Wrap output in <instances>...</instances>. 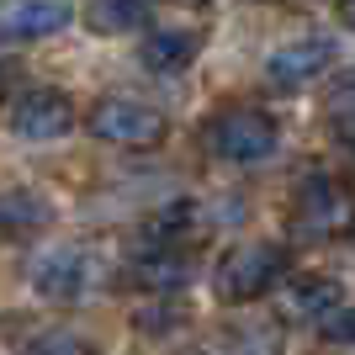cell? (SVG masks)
I'll return each mask as SVG.
<instances>
[{"instance_id":"2e32d148","label":"cell","mask_w":355,"mask_h":355,"mask_svg":"<svg viewBox=\"0 0 355 355\" xmlns=\"http://www.w3.org/2000/svg\"><path fill=\"white\" fill-rule=\"evenodd\" d=\"M318 334H324L329 345H355V308H340V313H329L324 324H318Z\"/></svg>"},{"instance_id":"8992f818","label":"cell","mask_w":355,"mask_h":355,"mask_svg":"<svg viewBox=\"0 0 355 355\" xmlns=\"http://www.w3.org/2000/svg\"><path fill=\"white\" fill-rule=\"evenodd\" d=\"M74 128V106L64 90H27L21 101L11 106V133L27 138V144H53Z\"/></svg>"},{"instance_id":"7c38bea8","label":"cell","mask_w":355,"mask_h":355,"mask_svg":"<svg viewBox=\"0 0 355 355\" xmlns=\"http://www.w3.org/2000/svg\"><path fill=\"white\" fill-rule=\"evenodd\" d=\"M53 223V202L37 191H0V239H27Z\"/></svg>"},{"instance_id":"6da1fadb","label":"cell","mask_w":355,"mask_h":355,"mask_svg":"<svg viewBox=\"0 0 355 355\" xmlns=\"http://www.w3.org/2000/svg\"><path fill=\"white\" fill-rule=\"evenodd\" d=\"M21 276L43 302H85L112 282V266L90 244H43L27 254Z\"/></svg>"},{"instance_id":"4fadbf2b","label":"cell","mask_w":355,"mask_h":355,"mask_svg":"<svg viewBox=\"0 0 355 355\" xmlns=\"http://www.w3.org/2000/svg\"><path fill=\"white\" fill-rule=\"evenodd\" d=\"M144 292H154V297H170V292H180V286L191 282V266L180 260V254H170V250H154V254H144L133 270H128Z\"/></svg>"},{"instance_id":"7a4b0ae2","label":"cell","mask_w":355,"mask_h":355,"mask_svg":"<svg viewBox=\"0 0 355 355\" xmlns=\"http://www.w3.org/2000/svg\"><path fill=\"white\" fill-rule=\"evenodd\" d=\"M286 270H292V254L282 244H239L218 260L212 292H218V302H254V297L276 292L286 282Z\"/></svg>"},{"instance_id":"d6986e66","label":"cell","mask_w":355,"mask_h":355,"mask_svg":"<svg viewBox=\"0 0 355 355\" xmlns=\"http://www.w3.org/2000/svg\"><path fill=\"white\" fill-rule=\"evenodd\" d=\"M11 74H16L11 64H0V101H6V90H11Z\"/></svg>"},{"instance_id":"ba28073f","label":"cell","mask_w":355,"mask_h":355,"mask_svg":"<svg viewBox=\"0 0 355 355\" xmlns=\"http://www.w3.org/2000/svg\"><path fill=\"white\" fill-rule=\"evenodd\" d=\"M69 0H16L0 11V43H37L69 27Z\"/></svg>"},{"instance_id":"30bf717a","label":"cell","mask_w":355,"mask_h":355,"mask_svg":"<svg viewBox=\"0 0 355 355\" xmlns=\"http://www.w3.org/2000/svg\"><path fill=\"white\" fill-rule=\"evenodd\" d=\"M202 53V32L191 27H170V32H148L144 48H138V59H144V69L154 74H180L186 64Z\"/></svg>"},{"instance_id":"5bb4252c","label":"cell","mask_w":355,"mask_h":355,"mask_svg":"<svg viewBox=\"0 0 355 355\" xmlns=\"http://www.w3.org/2000/svg\"><path fill=\"white\" fill-rule=\"evenodd\" d=\"M329 117H334V128L345 138H355V69L329 85Z\"/></svg>"},{"instance_id":"ac0fdd59","label":"cell","mask_w":355,"mask_h":355,"mask_svg":"<svg viewBox=\"0 0 355 355\" xmlns=\"http://www.w3.org/2000/svg\"><path fill=\"white\" fill-rule=\"evenodd\" d=\"M340 21H345V27L355 32V0H340Z\"/></svg>"},{"instance_id":"277c9868","label":"cell","mask_w":355,"mask_h":355,"mask_svg":"<svg viewBox=\"0 0 355 355\" xmlns=\"http://www.w3.org/2000/svg\"><path fill=\"white\" fill-rule=\"evenodd\" d=\"M85 128L101 144H117V148H148L164 138V117L148 101H138V96H101L90 106Z\"/></svg>"},{"instance_id":"8fae6325","label":"cell","mask_w":355,"mask_h":355,"mask_svg":"<svg viewBox=\"0 0 355 355\" xmlns=\"http://www.w3.org/2000/svg\"><path fill=\"white\" fill-rule=\"evenodd\" d=\"M154 21V0H90L85 27L96 37H122V32H144Z\"/></svg>"},{"instance_id":"3957f363","label":"cell","mask_w":355,"mask_h":355,"mask_svg":"<svg viewBox=\"0 0 355 355\" xmlns=\"http://www.w3.org/2000/svg\"><path fill=\"white\" fill-rule=\"evenodd\" d=\"M282 133L260 106H228L207 122V154L223 164H260L276 154Z\"/></svg>"},{"instance_id":"9a60e30c","label":"cell","mask_w":355,"mask_h":355,"mask_svg":"<svg viewBox=\"0 0 355 355\" xmlns=\"http://www.w3.org/2000/svg\"><path fill=\"white\" fill-rule=\"evenodd\" d=\"M27 355H96V350L80 334H69V329H43V334L27 340Z\"/></svg>"},{"instance_id":"52a82bcc","label":"cell","mask_w":355,"mask_h":355,"mask_svg":"<svg viewBox=\"0 0 355 355\" xmlns=\"http://www.w3.org/2000/svg\"><path fill=\"white\" fill-rule=\"evenodd\" d=\"M329 64H334V37H302V43H286L266 59V85L270 90H302L313 80H324Z\"/></svg>"},{"instance_id":"9c48e42d","label":"cell","mask_w":355,"mask_h":355,"mask_svg":"<svg viewBox=\"0 0 355 355\" xmlns=\"http://www.w3.org/2000/svg\"><path fill=\"white\" fill-rule=\"evenodd\" d=\"M345 286L334 276H297V282H282V318L292 324H324L329 313H340Z\"/></svg>"},{"instance_id":"5b68a950","label":"cell","mask_w":355,"mask_h":355,"mask_svg":"<svg viewBox=\"0 0 355 355\" xmlns=\"http://www.w3.org/2000/svg\"><path fill=\"white\" fill-rule=\"evenodd\" d=\"M292 228L302 239H334L355 228V202L340 180L329 175H308L297 186V207H292Z\"/></svg>"},{"instance_id":"e0dca14e","label":"cell","mask_w":355,"mask_h":355,"mask_svg":"<svg viewBox=\"0 0 355 355\" xmlns=\"http://www.w3.org/2000/svg\"><path fill=\"white\" fill-rule=\"evenodd\" d=\"M133 324L144 329V334H170L164 324H180V313H175V308H159V302H154V308H144V313H138Z\"/></svg>"}]
</instances>
